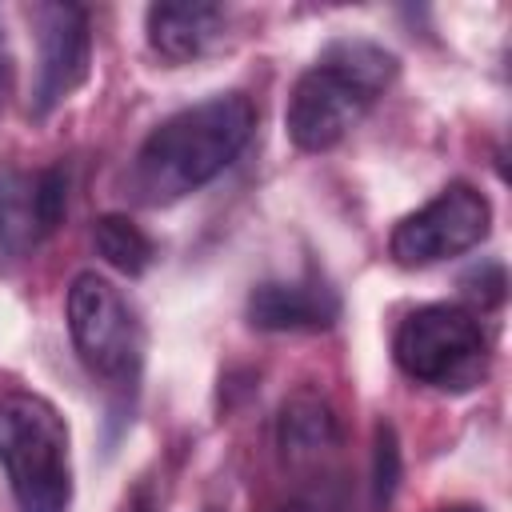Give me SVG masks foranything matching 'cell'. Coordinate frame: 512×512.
Masks as SVG:
<instances>
[{
    "label": "cell",
    "mask_w": 512,
    "mask_h": 512,
    "mask_svg": "<svg viewBox=\"0 0 512 512\" xmlns=\"http://www.w3.org/2000/svg\"><path fill=\"white\" fill-rule=\"evenodd\" d=\"M252 124L256 112L240 92H220L212 100L180 108L176 116L156 124L140 144L128 168L132 200L160 208L204 188L240 156L252 136Z\"/></svg>",
    "instance_id": "6da1fadb"
},
{
    "label": "cell",
    "mask_w": 512,
    "mask_h": 512,
    "mask_svg": "<svg viewBox=\"0 0 512 512\" xmlns=\"http://www.w3.org/2000/svg\"><path fill=\"white\" fill-rule=\"evenodd\" d=\"M396 80V56L372 40H332L320 60L292 84L284 128L304 152H324L340 144L376 96Z\"/></svg>",
    "instance_id": "7a4b0ae2"
},
{
    "label": "cell",
    "mask_w": 512,
    "mask_h": 512,
    "mask_svg": "<svg viewBox=\"0 0 512 512\" xmlns=\"http://www.w3.org/2000/svg\"><path fill=\"white\" fill-rule=\"evenodd\" d=\"M72 436L64 416L32 392L0 396V464L20 512H68Z\"/></svg>",
    "instance_id": "3957f363"
},
{
    "label": "cell",
    "mask_w": 512,
    "mask_h": 512,
    "mask_svg": "<svg viewBox=\"0 0 512 512\" xmlns=\"http://www.w3.org/2000/svg\"><path fill=\"white\" fill-rule=\"evenodd\" d=\"M400 372L440 392H468L488 368V340L480 320L460 304H424L408 312L392 336Z\"/></svg>",
    "instance_id": "277c9868"
},
{
    "label": "cell",
    "mask_w": 512,
    "mask_h": 512,
    "mask_svg": "<svg viewBox=\"0 0 512 512\" xmlns=\"http://www.w3.org/2000/svg\"><path fill=\"white\" fill-rule=\"evenodd\" d=\"M68 332L80 360L104 380H132L144 356V332L128 300L100 272H80L68 288Z\"/></svg>",
    "instance_id": "5b68a950"
},
{
    "label": "cell",
    "mask_w": 512,
    "mask_h": 512,
    "mask_svg": "<svg viewBox=\"0 0 512 512\" xmlns=\"http://www.w3.org/2000/svg\"><path fill=\"white\" fill-rule=\"evenodd\" d=\"M488 224H492L488 196L456 180L392 228L388 252L404 268H428V264H440V260H452L476 248L488 236Z\"/></svg>",
    "instance_id": "8992f818"
},
{
    "label": "cell",
    "mask_w": 512,
    "mask_h": 512,
    "mask_svg": "<svg viewBox=\"0 0 512 512\" xmlns=\"http://www.w3.org/2000/svg\"><path fill=\"white\" fill-rule=\"evenodd\" d=\"M32 16H36V80H32L28 112L40 120L84 84L92 60V32H88V12L76 4H40Z\"/></svg>",
    "instance_id": "52a82bcc"
},
{
    "label": "cell",
    "mask_w": 512,
    "mask_h": 512,
    "mask_svg": "<svg viewBox=\"0 0 512 512\" xmlns=\"http://www.w3.org/2000/svg\"><path fill=\"white\" fill-rule=\"evenodd\" d=\"M340 316V296L320 280H264L248 296V324L260 332H320Z\"/></svg>",
    "instance_id": "ba28073f"
},
{
    "label": "cell",
    "mask_w": 512,
    "mask_h": 512,
    "mask_svg": "<svg viewBox=\"0 0 512 512\" xmlns=\"http://www.w3.org/2000/svg\"><path fill=\"white\" fill-rule=\"evenodd\" d=\"M144 20H148V44L172 64L204 56L224 32V8L208 0L152 4Z\"/></svg>",
    "instance_id": "9c48e42d"
},
{
    "label": "cell",
    "mask_w": 512,
    "mask_h": 512,
    "mask_svg": "<svg viewBox=\"0 0 512 512\" xmlns=\"http://www.w3.org/2000/svg\"><path fill=\"white\" fill-rule=\"evenodd\" d=\"M40 236L32 180L16 168H0V272L16 268Z\"/></svg>",
    "instance_id": "30bf717a"
},
{
    "label": "cell",
    "mask_w": 512,
    "mask_h": 512,
    "mask_svg": "<svg viewBox=\"0 0 512 512\" xmlns=\"http://www.w3.org/2000/svg\"><path fill=\"white\" fill-rule=\"evenodd\" d=\"M276 436H280V448L288 460H304V456H316L336 444V416L320 396L300 392L280 408Z\"/></svg>",
    "instance_id": "8fae6325"
},
{
    "label": "cell",
    "mask_w": 512,
    "mask_h": 512,
    "mask_svg": "<svg viewBox=\"0 0 512 512\" xmlns=\"http://www.w3.org/2000/svg\"><path fill=\"white\" fill-rule=\"evenodd\" d=\"M92 244L104 256V264H112L124 276H140L152 264V240L140 232V224H132L120 212H108L92 224Z\"/></svg>",
    "instance_id": "7c38bea8"
},
{
    "label": "cell",
    "mask_w": 512,
    "mask_h": 512,
    "mask_svg": "<svg viewBox=\"0 0 512 512\" xmlns=\"http://www.w3.org/2000/svg\"><path fill=\"white\" fill-rule=\"evenodd\" d=\"M400 484V444L392 424H376V444H372V496L376 504H388Z\"/></svg>",
    "instance_id": "4fadbf2b"
},
{
    "label": "cell",
    "mask_w": 512,
    "mask_h": 512,
    "mask_svg": "<svg viewBox=\"0 0 512 512\" xmlns=\"http://www.w3.org/2000/svg\"><path fill=\"white\" fill-rule=\"evenodd\" d=\"M32 196H36L40 232H52L64 220V208H68V176H64V168H44L32 180Z\"/></svg>",
    "instance_id": "5bb4252c"
},
{
    "label": "cell",
    "mask_w": 512,
    "mask_h": 512,
    "mask_svg": "<svg viewBox=\"0 0 512 512\" xmlns=\"http://www.w3.org/2000/svg\"><path fill=\"white\" fill-rule=\"evenodd\" d=\"M464 288H468L472 300H480V308H488V304H500L504 300L508 280H504V268L500 264H480V268H472L464 276Z\"/></svg>",
    "instance_id": "9a60e30c"
},
{
    "label": "cell",
    "mask_w": 512,
    "mask_h": 512,
    "mask_svg": "<svg viewBox=\"0 0 512 512\" xmlns=\"http://www.w3.org/2000/svg\"><path fill=\"white\" fill-rule=\"evenodd\" d=\"M128 512H152V496L140 488L136 496H132V504H128Z\"/></svg>",
    "instance_id": "2e32d148"
},
{
    "label": "cell",
    "mask_w": 512,
    "mask_h": 512,
    "mask_svg": "<svg viewBox=\"0 0 512 512\" xmlns=\"http://www.w3.org/2000/svg\"><path fill=\"white\" fill-rule=\"evenodd\" d=\"M4 92H8V64H0V108H4Z\"/></svg>",
    "instance_id": "e0dca14e"
},
{
    "label": "cell",
    "mask_w": 512,
    "mask_h": 512,
    "mask_svg": "<svg viewBox=\"0 0 512 512\" xmlns=\"http://www.w3.org/2000/svg\"><path fill=\"white\" fill-rule=\"evenodd\" d=\"M440 512H484V508H476V504H452V508H440Z\"/></svg>",
    "instance_id": "ac0fdd59"
},
{
    "label": "cell",
    "mask_w": 512,
    "mask_h": 512,
    "mask_svg": "<svg viewBox=\"0 0 512 512\" xmlns=\"http://www.w3.org/2000/svg\"><path fill=\"white\" fill-rule=\"evenodd\" d=\"M280 512H320V508H304V504H296V508H280Z\"/></svg>",
    "instance_id": "d6986e66"
}]
</instances>
